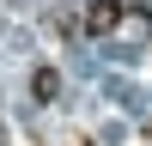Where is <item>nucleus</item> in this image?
<instances>
[{"mask_svg": "<svg viewBox=\"0 0 152 146\" xmlns=\"http://www.w3.org/2000/svg\"><path fill=\"white\" fill-rule=\"evenodd\" d=\"M31 91H37V104H49V97L61 91V73H55V67H37V73H31Z\"/></svg>", "mask_w": 152, "mask_h": 146, "instance_id": "f03ea898", "label": "nucleus"}, {"mask_svg": "<svg viewBox=\"0 0 152 146\" xmlns=\"http://www.w3.org/2000/svg\"><path fill=\"white\" fill-rule=\"evenodd\" d=\"M134 6H140V0H91L79 24H85V36H110V31H116V24L128 18Z\"/></svg>", "mask_w": 152, "mask_h": 146, "instance_id": "f257e3e1", "label": "nucleus"}]
</instances>
